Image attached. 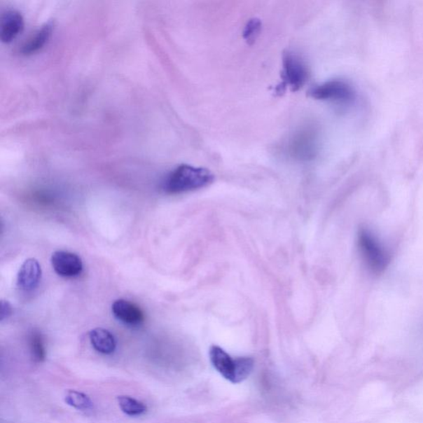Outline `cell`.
Returning a JSON list of instances; mask_svg holds the SVG:
<instances>
[{"label": "cell", "instance_id": "11", "mask_svg": "<svg viewBox=\"0 0 423 423\" xmlns=\"http://www.w3.org/2000/svg\"><path fill=\"white\" fill-rule=\"evenodd\" d=\"M53 25L47 24L34 32L29 39L22 44L20 53L25 56H31L45 47L52 35Z\"/></svg>", "mask_w": 423, "mask_h": 423}, {"label": "cell", "instance_id": "2", "mask_svg": "<svg viewBox=\"0 0 423 423\" xmlns=\"http://www.w3.org/2000/svg\"><path fill=\"white\" fill-rule=\"evenodd\" d=\"M358 247L363 261L371 272L382 273L387 268L390 255L370 230L363 228L358 233Z\"/></svg>", "mask_w": 423, "mask_h": 423}, {"label": "cell", "instance_id": "15", "mask_svg": "<svg viewBox=\"0 0 423 423\" xmlns=\"http://www.w3.org/2000/svg\"><path fill=\"white\" fill-rule=\"evenodd\" d=\"M29 347L32 356L36 362H43L46 358V348L43 338L38 331H34L29 337Z\"/></svg>", "mask_w": 423, "mask_h": 423}, {"label": "cell", "instance_id": "3", "mask_svg": "<svg viewBox=\"0 0 423 423\" xmlns=\"http://www.w3.org/2000/svg\"><path fill=\"white\" fill-rule=\"evenodd\" d=\"M319 132L314 125L303 126L289 137L285 151L289 158L298 162L314 160L319 148Z\"/></svg>", "mask_w": 423, "mask_h": 423}, {"label": "cell", "instance_id": "9", "mask_svg": "<svg viewBox=\"0 0 423 423\" xmlns=\"http://www.w3.org/2000/svg\"><path fill=\"white\" fill-rule=\"evenodd\" d=\"M112 312L117 319L127 325H140L145 320L144 312L141 307L134 303L125 300L115 301L112 305Z\"/></svg>", "mask_w": 423, "mask_h": 423}, {"label": "cell", "instance_id": "12", "mask_svg": "<svg viewBox=\"0 0 423 423\" xmlns=\"http://www.w3.org/2000/svg\"><path fill=\"white\" fill-rule=\"evenodd\" d=\"M89 337L92 346L98 352L109 355L116 349V340L108 330L99 328L93 329L90 331Z\"/></svg>", "mask_w": 423, "mask_h": 423}, {"label": "cell", "instance_id": "5", "mask_svg": "<svg viewBox=\"0 0 423 423\" xmlns=\"http://www.w3.org/2000/svg\"><path fill=\"white\" fill-rule=\"evenodd\" d=\"M312 98L319 100L347 102L354 96L351 86L342 81L334 80L315 87L310 92Z\"/></svg>", "mask_w": 423, "mask_h": 423}, {"label": "cell", "instance_id": "4", "mask_svg": "<svg viewBox=\"0 0 423 423\" xmlns=\"http://www.w3.org/2000/svg\"><path fill=\"white\" fill-rule=\"evenodd\" d=\"M282 87L287 86L291 91L300 90L309 81L310 71L300 56L293 52L284 54Z\"/></svg>", "mask_w": 423, "mask_h": 423}, {"label": "cell", "instance_id": "1", "mask_svg": "<svg viewBox=\"0 0 423 423\" xmlns=\"http://www.w3.org/2000/svg\"><path fill=\"white\" fill-rule=\"evenodd\" d=\"M214 181V176L209 169L181 165L165 179L163 186L168 194H181L200 190L209 186Z\"/></svg>", "mask_w": 423, "mask_h": 423}, {"label": "cell", "instance_id": "14", "mask_svg": "<svg viewBox=\"0 0 423 423\" xmlns=\"http://www.w3.org/2000/svg\"><path fill=\"white\" fill-rule=\"evenodd\" d=\"M65 402L71 407L81 411H88L93 408V402L85 394L76 390H69L65 395Z\"/></svg>", "mask_w": 423, "mask_h": 423}, {"label": "cell", "instance_id": "16", "mask_svg": "<svg viewBox=\"0 0 423 423\" xmlns=\"http://www.w3.org/2000/svg\"><path fill=\"white\" fill-rule=\"evenodd\" d=\"M261 30V22L256 18H253L247 22L243 36L248 43L252 44L258 38Z\"/></svg>", "mask_w": 423, "mask_h": 423}, {"label": "cell", "instance_id": "8", "mask_svg": "<svg viewBox=\"0 0 423 423\" xmlns=\"http://www.w3.org/2000/svg\"><path fill=\"white\" fill-rule=\"evenodd\" d=\"M25 27V20L21 13L16 11H7L0 18V39L4 43H11Z\"/></svg>", "mask_w": 423, "mask_h": 423}, {"label": "cell", "instance_id": "13", "mask_svg": "<svg viewBox=\"0 0 423 423\" xmlns=\"http://www.w3.org/2000/svg\"><path fill=\"white\" fill-rule=\"evenodd\" d=\"M119 408L128 416H140L146 412V406L139 400L130 396H119L118 398Z\"/></svg>", "mask_w": 423, "mask_h": 423}, {"label": "cell", "instance_id": "17", "mask_svg": "<svg viewBox=\"0 0 423 423\" xmlns=\"http://www.w3.org/2000/svg\"><path fill=\"white\" fill-rule=\"evenodd\" d=\"M13 314V307L8 301L2 300L1 302V317L0 319L4 321V319H8L9 316H11Z\"/></svg>", "mask_w": 423, "mask_h": 423}, {"label": "cell", "instance_id": "6", "mask_svg": "<svg viewBox=\"0 0 423 423\" xmlns=\"http://www.w3.org/2000/svg\"><path fill=\"white\" fill-rule=\"evenodd\" d=\"M52 265L60 277L74 278L79 277L83 270V262L75 253L57 251L52 256Z\"/></svg>", "mask_w": 423, "mask_h": 423}, {"label": "cell", "instance_id": "10", "mask_svg": "<svg viewBox=\"0 0 423 423\" xmlns=\"http://www.w3.org/2000/svg\"><path fill=\"white\" fill-rule=\"evenodd\" d=\"M41 278L39 262L34 258L27 259L18 273V287L24 291H32L38 287Z\"/></svg>", "mask_w": 423, "mask_h": 423}, {"label": "cell", "instance_id": "7", "mask_svg": "<svg viewBox=\"0 0 423 423\" xmlns=\"http://www.w3.org/2000/svg\"><path fill=\"white\" fill-rule=\"evenodd\" d=\"M209 356L212 364L220 375L230 382L237 384V358H232L218 346L210 348Z\"/></svg>", "mask_w": 423, "mask_h": 423}]
</instances>
